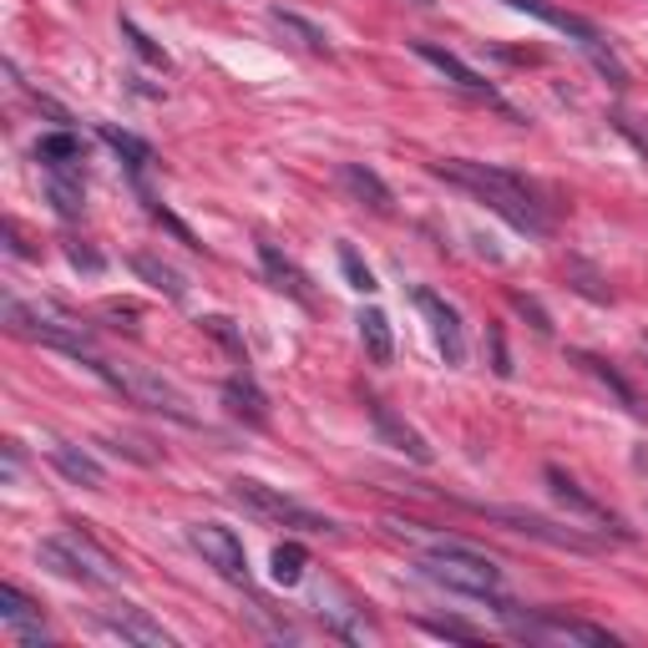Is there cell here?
<instances>
[{"instance_id": "6", "label": "cell", "mask_w": 648, "mask_h": 648, "mask_svg": "<svg viewBox=\"0 0 648 648\" xmlns=\"http://www.w3.org/2000/svg\"><path fill=\"white\" fill-rule=\"evenodd\" d=\"M234 502H244V507L254 511V517H263V522H279V527H299V532H334L330 517H319V511H309L304 502L284 497L279 486L259 482V476H234Z\"/></svg>"}, {"instance_id": "9", "label": "cell", "mask_w": 648, "mask_h": 648, "mask_svg": "<svg viewBox=\"0 0 648 648\" xmlns=\"http://www.w3.org/2000/svg\"><path fill=\"white\" fill-rule=\"evenodd\" d=\"M102 628H107L111 638H122V644H142V648H173V634H167L163 623L152 618L148 608L138 603H111L97 613Z\"/></svg>"}, {"instance_id": "30", "label": "cell", "mask_w": 648, "mask_h": 648, "mask_svg": "<svg viewBox=\"0 0 648 648\" xmlns=\"http://www.w3.org/2000/svg\"><path fill=\"white\" fill-rule=\"evenodd\" d=\"M340 269H345V279H350V290H360V294H370L375 290V274H370V263L360 259L350 244H340Z\"/></svg>"}, {"instance_id": "29", "label": "cell", "mask_w": 648, "mask_h": 648, "mask_svg": "<svg viewBox=\"0 0 648 648\" xmlns=\"http://www.w3.org/2000/svg\"><path fill=\"white\" fill-rule=\"evenodd\" d=\"M122 36H127V46H132V51H138L142 61H148V67H157V71H167V67H173V61H167V51H163V46L152 42V36L138 26V21H127V15H122Z\"/></svg>"}, {"instance_id": "15", "label": "cell", "mask_w": 648, "mask_h": 648, "mask_svg": "<svg viewBox=\"0 0 648 648\" xmlns=\"http://www.w3.org/2000/svg\"><path fill=\"white\" fill-rule=\"evenodd\" d=\"M411 51L426 61V67H436L446 76L451 86H461V92H471V97H486V102H497V92H492V82L486 76H476V71L461 61L456 51H446V46H436V42H411Z\"/></svg>"}, {"instance_id": "8", "label": "cell", "mask_w": 648, "mask_h": 648, "mask_svg": "<svg viewBox=\"0 0 648 648\" xmlns=\"http://www.w3.org/2000/svg\"><path fill=\"white\" fill-rule=\"evenodd\" d=\"M365 415H370V426H375V436H380V446H390V451H400V456H411L415 467H431V461H436V451L426 446V436H421L405 415L390 411L386 400H365Z\"/></svg>"}, {"instance_id": "1", "label": "cell", "mask_w": 648, "mask_h": 648, "mask_svg": "<svg viewBox=\"0 0 648 648\" xmlns=\"http://www.w3.org/2000/svg\"><path fill=\"white\" fill-rule=\"evenodd\" d=\"M436 178L467 188L471 198H482L497 219H507L517 234H532V238H547L552 234V213L547 203L538 198V188L507 167H492V163H467V157H451V163H436Z\"/></svg>"}, {"instance_id": "17", "label": "cell", "mask_w": 648, "mask_h": 648, "mask_svg": "<svg viewBox=\"0 0 648 648\" xmlns=\"http://www.w3.org/2000/svg\"><path fill=\"white\" fill-rule=\"evenodd\" d=\"M340 182H345L350 193H355V203H365L370 213H380V219H390V213H396V193H390L386 178H380V173H370L365 163H345V167H340Z\"/></svg>"}, {"instance_id": "25", "label": "cell", "mask_w": 648, "mask_h": 648, "mask_svg": "<svg viewBox=\"0 0 648 648\" xmlns=\"http://www.w3.org/2000/svg\"><path fill=\"white\" fill-rule=\"evenodd\" d=\"M132 274H138L142 284H152V290H163L167 299H182V294H188V284H182L178 269L163 263V259H152V254H132Z\"/></svg>"}, {"instance_id": "34", "label": "cell", "mask_w": 648, "mask_h": 648, "mask_svg": "<svg viewBox=\"0 0 648 648\" xmlns=\"http://www.w3.org/2000/svg\"><path fill=\"white\" fill-rule=\"evenodd\" d=\"M517 309H522V315L532 319V330H538V334H552V319L538 309V299H527V294H517Z\"/></svg>"}, {"instance_id": "7", "label": "cell", "mask_w": 648, "mask_h": 648, "mask_svg": "<svg viewBox=\"0 0 648 648\" xmlns=\"http://www.w3.org/2000/svg\"><path fill=\"white\" fill-rule=\"evenodd\" d=\"M188 542H193L198 552H203V563L219 573V578L228 582H249V552H244V542L228 532V527L219 522H198L188 527Z\"/></svg>"}, {"instance_id": "31", "label": "cell", "mask_w": 648, "mask_h": 648, "mask_svg": "<svg viewBox=\"0 0 648 648\" xmlns=\"http://www.w3.org/2000/svg\"><path fill=\"white\" fill-rule=\"evenodd\" d=\"M203 330L213 334V340H219V345H228V350H234V355L244 360V365H249V350H244V334L234 330V319H223V315H208V319H203Z\"/></svg>"}, {"instance_id": "10", "label": "cell", "mask_w": 648, "mask_h": 648, "mask_svg": "<svg viewBox=\"0 0 648 648\" xmlns=\"http://www.w3.org/2000/svg\"><path fill=\"white\" fill-rule=\"evenodd\" d=\"M61 547L71 552V563L82 567V588H117V582H122V567H117V557H111V552L102 547L92 532L71 527V532H61Z\"/></svg>"}, {"instance_id": "18", "label": "cell", "mask_w": 648, "mask_h": 648, "mask_svg": "<svg viewBox=\"0 0 648 648\" xmlns=\"http://www.w3.org/2000/svg\"><path fill=\"white\" fill-rule=\"evenodd\" d=\"M269 26L284 36V42H294L299 51L309 56H330V36H325V26H315V21H304L299 11H284V5H274L269 11Z\"/></svg>"}, {"instance_id": "4", "label": "cell", "mask_w": 648, "mask_h": 648, "mask_svg": "<svg viewBox=\"0 0 648 648\" xmlns=\"http://www.w3.org/2000/svg\"><path fill=\"white\" fill-rule=\"evenodd\" d=\"M5 325H11L21 340L67 350V355H86V350H92L86 325L82 319H71L67 309H56V304H26L21 294H5Z\"/></svg>"}, {"instance_id": "20", "label": "cell", "mask_w": 648, "mask_h": 648, "mask_svg": "<svg viewBox=\"0 0 648 648\" xmlns=\"http://www.w3.org/2000/svg\"><path fill=\"white\" fill-rule=\"evenodd\" d=\"M259 259H263V274H269V284H274L279 294H290V299L309 304V284H304V274L274 249V244H269V238H259Z\"/></svg>"}, {"instance_id": "19", "label": "cell", "mask_w": 648, "mask_h": 648, "mask_svg": "<svg viewBox=\"0 0 648 648\" xmlns=\"http://www.w3.org/2000/svg\"><path fill=\"white\" fill-rule=\"evenodd\" d=\"M223 405H228V415L249 421V426H269V400H263V390L254 386L249 375H234V380H223Z\"/></svg>"}, {"instance_id": "13", "label": "cell", "mask_w": 648, "mask_h": 648, "mask_svg": "<svg viewBox=\"0 0 648 648\" xmlns=\"http://www.w3.org/2000/svg\"><path fill=\"white\" fill-rule=\"evenodd\" d=\"M415 304H421V315L431 319V334H436L446 365H461V360H467V330H461V315H456L436 290H415Z\"/></svg>"}, {"instance_id": "26", "label": "cell", "mask_w": 648, "mask_h": 648, "mask_svg": "<svg viewBox=\"0 0 648 648\" xmlns=\"http://www.w3.org/2000/svg\"><path fill=\"white\" fill-rule=\"evenodd\" d=\"M102 142H107V148L117 152V157H122L132 173H148V167L157 163V152H152L148 142L132 138V132H122V127H111V122H102Z\"/></svg>"}, {"instance_id": "35", "label": "cell", "mask_w": 648, "mask_h": 648, "mask_svg": "<svg viewBox=\"0 0 648 648\" xmlns=\"http://www.w3.org/2000/svg\"><path fill=\"white\" fill-rule=\"evenodd\" d=\"M5 244H11L15 259H36V249H31L26 238H21V228H15V223H5Z\"/></svg>"}, {"instance_id": "16", "label": "cell", "mask_w": 648, "mask_h": 648, "mask_svg": "<svg viewBox=\"0 0 648 648\" xmlns=\"http://www.w3.org/2000/svg\"><path fill=\"white\" fill-rule=\"evenodd\" d=\"M0 623L11 628L15 638L26 648H42V644H51V634L42 628V608L31 603L21 588H0Z\"/></svg>"}, {"instance_id": "14", "label": "cell", "mask_w": 648, "mask_h": 648, "mask_svg": "<svg viewBox=\"0 0 648 648\" xmlns=\"http://www.w3.org/2000/svg\"><path fill=\"white\" fill-rule=\"evenodd\" d=\"M319 618L330 623V634L350 638V644H365V638H375L370 618H365V608H360L350 593H340L334 582H325V588H319Z\"/></svg>"}, {"instance_id": "5", "label": "cell", "mask_w": 648, "mask_h": 648, "mask_svg": "<svg viewBox=\"0 0 648 648\" xmlns=\"http://www.w3.org/2000/svg\"><path fill=\"white\" fill-rule=\"evenodd\" d=\"M497 618L507 623L517 638H532V644H588V648H613L618 638L598 628V623H582V618H567L557 608H532V613H517V603L497 598Z\"/></svg>"}, {"instance_id": "11", "label": "cell", "mask_w": 648, "mask_h": 648, "mask_svg": "<svg viewBox=\"0 0 648 648\" xmlns=\"http://www.w3.org/2000/svg\"><path fill=\"white\" fill-rule=\"evenodd\" d=\"M542 482L552 486V497L563 502V507L573 511V517H582V522H598L603 532H613V538H628V527H623L618 517H613V511H608L603 502L593 497V492H582V486L573 482V476H567L563 467H547V471H542Z\"/></svg>"}, {"instance_id": "28", "label": "cell", "mask_w": 648, "mask_h": 648, "mask_svg": "<svg viewBox=\"0 0 648 648\" xmlns=\"http://www.w3.org/2000/svg\"><path fill=\"white\" fill-rule=\"evenodd\" d=\"M304 567H309V552H304L299 542H279L274 557H269V578H274L279 588H294V582L304 578Z\"/></svg>"}, {"instance_id": "33", "label": "cell", "mask_w": 648, "mask_h": 648, "mask_svg": "<svg viewBox=\"0 0 648 648\" xmlns=\"http://www.w3.org/2000/svg\"><path fill=\"white\" fill-rule=\"evenodd\" d=\"M67 259H71V269H86V274H102V254H97V249H86V244H76V238H71V244H67Z\"/></svg>"}, {"instance_id": "36", "label": "cell", "mask_w": 648, "mask_h": 648, "mask_svg": "<svg viewBox=\"0 0 648 648\" xmlns=\"http://www.w3.org/2000/svg\"><path fill=\"white\" fill-rule=\"evenodd\" d=\"M492 355H497V375H511V355H507V340H502V330H492Z\"/></svg>"}, {"instance_id": "27", "label": "cell", "mask_w": 648, "mask_h": 648, "mask_svg": "<svg viewBox=\"0 0 648 648\" xmlns=\"http://www.w3.org/2000/svg\"><path fill=\"white\" fill-rule=\"evenodd\" d=\"M578 360H582V365H588V370L598 375V380H603L608 390H613V396H618V405H623V411H628V415H638V421H644V415H648L644 396H638V390L628 386V380H623V375L613 370V365H608V360H598V355H578Z\"/></svg>"}, {"instance_id": "32", "label": "cell", "mask_w": 648, "mask_h": 648, "mask_svg": "<svg viewBox=\"0 0 648 648\" xmlns=\"http://www.w3.org/2000/svg\"><path fill=\"white\" fill-rule=\"evenodd\" d=\"M421 628H426V634H436V638H461V644H482V628H471V623H461V618H426Z\"/></svg>"}, {"instance_id": "21", "label": "cell", "mask_w": 648, "mask_h": 648, "mask_svg": "<svg viewBox=\"0 0 648 648\" xmlns=\"http://www.w3.org/2000/svg\"><path fill=\"white\" fill-rule=\"evenodd\" d=\"M360 345H365V355L375 360V365H390L396 360V334H390V319L380 315V309H360Z\"/></svg>"}, {"instance_id": "12", "label": "cell", "mask_w": 648, "mask_h": 648, "mask_svg": "<svg viewBox=\"0 0 648 648\" xmlns=\"http://www.w3.org/2000/svg\"><path fill=\"white\" fill-rule=\"evenodd\" d=\"M492 517L497 522H507L511 532H522V538H538L547 542V547H567V552H598L593 538H582V532H573V527H557L547 522V517H538V511H522V507H492Z\"/></svg>"}, {"instance_id": "2", "label": "cell", "mask_w": 648, "mask_h": 648, "mask_svg": "<svg viewBox=\"0 0 648 648\" xmlns=\"http://www.w3.org/2000/svg\"><path fill=\"white\" fill-rule=\"evenodd\" d=\"M415 573L436 582V588H446V593L486 598V603L502 598V567L461 538H431V547L415 557Z\"/></svg>"}, {"instance_id": "3", "label": "cell", "mask_w": 648, "mask_h": 648, "mask_svg": "<svg viewBox=\"0 0 648 648\" xmlns=\"http://www.w3.org/2000/svg\"><path fill=\"white\" fill-rule=\"evenodd\" d=\"M86 365V370L97 375V380H107L117 396H127V400H138V405H148V411H157V415H167V421H178V426H198L203 415L193 411V400L182 396L167 375H157V370H148V365H107L102 355H76Z\"/></svg>"}, {"instance_id": "22", "label": "cell", "mask_w": 648, "mask_h": 648, "mask_svg": "<svg viewBox=\"0 0 648 648\" xmlns=\"http://www.w3.org/2000/svg\"><path fill=\"white\" fill-rule=\"evenodd\" d=\"M51 461H56V471L67 476V482H76V486H86V492H97L107 476H102V467L92 461L86 451H76V446H67V441H56L51 446Z\"/></svg>"}, {"instance_id": "23", "label": "cell", "mask_w": 648, "mask_h": 648, "mask_svg": "<svg viewBox=\"0 0 648 648\" xmlns=\"http://www.w3.org/2000/svg\"><path fill=\"white\" fill-rule=\"evenodd\" d=\"M36 163H42L46 173H76V163H82V138L46 132V138L36 142Z\"/></svg>"}, {"instance_id": "24", "label": "cell", "mask_w": 648, "mask_h": 648, "mask_svg": "<svg viewBox=\"0 0 648 648\" xmlns=\"http://www.w3.org/2000/svg\"><path fill=\"white\" fill-rule=\"evenodd\" d=\"M46 198L61 219H82L86 193H82V173H46Z\"/></svg>"}]
</instances>
